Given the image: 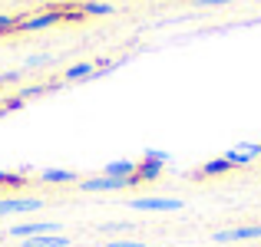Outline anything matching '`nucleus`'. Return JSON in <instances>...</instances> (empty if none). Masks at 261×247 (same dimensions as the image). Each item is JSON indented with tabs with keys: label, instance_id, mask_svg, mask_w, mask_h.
Listing matches in <instances>:
<instances>
[{
	"label": "nucleus",
	"instance_id": "f257e3e1",
	"mask_svg": "<svg viewBox=\"0 0 261 247\" xmlns=\"http://www.w3.org/2000/svg\"><path fill=\"white\" fill-rule=\"evenodd\" d=\"M136 175L133 178H109V175H99V178H86V181H80V191H122V188H133Z\"/></svg>",
	"mask_w": 261,
	"mask_h": 247
},
{
	"label": "nucleus",
	"instance_id": "f03ea898",
	"mask_svg": "<svg viewBox=\"0 0 261 247\" xmlns=\"http://www.w3.org/2000/svg\"><path fill=\"white\" fill-rule=\"evenodd\" d=\"M63 20V10H43V13H37V17H23L17 23V30L20 33H33V30H46V26H53V23H60Z\"/></svg>",
	"mask_w": 261,
	"mask_h": 247
},
{
	"label": "nucleus",
	"instance_id": "7ed1b4c3",
	"mask_svg": "<svg viewBox=\"0 0 261 247\" xmlns=\"http://www.w3.org/2000/svg\"><path fill=\"white\" fill-rule=\"evenodd\" d=\"M43 198H0V218L4 214H27V211H40Z\"/></svg>",
	"mask_w": 261,
	"mask_h": 247
},
{
	"label": "nucleus",
	"instance_id": "20e7f679",
	"mask_svg": "<svg viewBox=\"0 0 261 247\" xmlns=\"http://www.w3.org/2000/svg\"><path fill=\"white\" fill-rule=\"evenodd\" d=\"M133 211H182L178 198H133L129 201Z\"/></svg>",
	"mask_w": 261,
	"mask_h": 247
},
{
	"label": "nucleus",
	"instance_id": "39448f33",
	"mask_svg": "<svg viewBox=\"0 0 261 247\" xmlns=\"http://www.w3.org/2000/svg\"><path fill=\"white\" fill-rule=\"evenodd\" d=\"M57 228L60 224H53V221H30V224H17V228H10V234L13 237H40V234H57Z\"/></svg>",
	"mask_w": 261,
	"mask_h": 247
},
{
	"label": "nucleus",
	"instance_id": "423d86ee",
	"mask_svg": "<svg viewBox=\"0 0 261 247\" xmlns=\"http://www.w3.org/2000/svg\"><path fill=\"white\" fill-rule=\"evenodd\" d=\"M251 237H261V224H251V228H235V231H218L215 241L228 244V241H251Z\"/></svg>",
	"mask_w": 261,
	"mask_h": 247
},
{
	"label": "nucleus",
	"instance_id": "0eeeda50",
	"mask_svg": "<svg viewBox=\"0 0 261 247\" xmlns=\"http://www.w3.org/2000/svg\"><path fill=\"white\" fill-rule=\"evenodd\" d=\"M20 247H70V241L60 234H40V237H27Z\"/></svg>",
	"mask_w": 261,
	"mask_h": 247
},
{
	"label": "nucleus",
	"instance_id": "6e6552de",
	"mask_svg": "<svg viewBox=\"0 0 261 247\" xmlns=\"http://www.w3.org/2000/svg\"><path fill=\"white\" fill-rule=\"evenodd\" d=\"M102 175H109V178H133L136 175V162H109L106 168H102Z\"/></svg>",
	"mask_w": 261,
	"mask_h": 247
},
{
	"label": "nucleus",
	"instance_id": "1a4fd4ad",
	"mask_svg": "<svg viewBox=\"0 0 261 247\" xmlns=\"http://www.w3.org/2000/svg\"><path fill=\"white\" fill-rule=\"evenodd\" d=\"M40 178H43V181H50V184H70V181H76V171H66V168H46V171H40Z\"/></svg>",
	"mask_w": 261,
	"mask_h": 247
},
{
	"label": "nucleus",
	"instance_id": "9d476101",
	"mask_svg": "<svg viewBox=\"0 0 261 247\" xmlns=\"http://www.w3.org/2000/svg\"><path fill=\"white\" fill-rule=\"evenodd\" d=\"M96 73H99V70H96L93 63H73L70 70L63 73V79H66V82H73V79H93Z\"/></svg>",
	"mask_w": 261,
	"mask_h": 247
},
{
	"label": "nucleus",
	"instance_id": "9b49d317",
	"mask_svg": "<svg viewBox=\"0 0 261 247\" xmlns=\"http://www.w3.org/2000/svg\"><path fill=\"white\" fill-rule=\"evenodd\" d=\"M76 10L83 13V17H113V7L109 4H96V0H83Z\"/></svg>",
	"mask_w": 261,
	"mask_h": 247
},
{
	"label": "nucleus",
	"instance_id": "f8f14e48",
	"mask_svg": "<svg viewBox=\"0 0 261 247\" xmlns=\"http://www.w3.org/2000/svg\"><path fill=\"white\" fill-rule=\"evenodd\" d=\"M228 168H231L228 162H225V159H218V162H208V165H205V168H202V175H222V171H228Z\"/></svg>",
	"mask_w": 261,
	"mask_h": 247
},
{
	"label": "nucleus",
	"instance_id": "ddd939ff",
	"mask_svg": "<svg viewBox=\"0 0 261 247\" xmlns=\"http://www.w3.org/2000/svg\"><path fill=\"white\" fill-rule=\"evenodd\" d=\"M17 23H20V17H7V13H0V33L17 30Z\"/></svg>",
	"mask_w": 261,
	"mask_h": 247
},
{
	"label": "nucleus",
	"instance_id": "4468645a",
	"mask_svg": "<svg viewBox=\"0 0 261 247\" xmlns=\"http://www.w3.org/2000/svg\"><path fill=\"white\" fill-rule=\"evenodd\" d=\"M43 63H50V56H30V59H27V70H33V66H43Z\"/></svg>",
	"mask_w": 261,
	"mask_h": 247
},
{
	"label": "nucleus",
	"instance_id": "2eb2a0df",
	"mask_svg": "<svg viewBox=\"0 0 261 247\" xmlns=\"http://www.w3.org/2000/svg\"><path fill=\"white\" fill-rule=\"evenodd\" d=\"M106 247H146V244H139V241H109Z\"/></svg>",
	"mask_w": 261,
	"mask_h": 247
},
{
	"label": "nucleus",
	"instance_id": "dca6fc26",
	"mask_svg": "<svg viewBox=\"0 0 261 247\" xmlns=\"http://www.w3.org/2000/svg\"><path fill=\"white\" fill-rule=\"evenodd\" d=\"M222 4H231V0H198V7H222Z\"/></svg>",
	"mask_w": 261,
	"mask_h": 247
}]
</instances>
